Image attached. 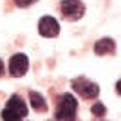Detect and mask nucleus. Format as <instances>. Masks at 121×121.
I'll list each match as a JSON object with an SVG mask.
<instances>
[{"label":"nucleus","mask_w":121,"mask_h":121,"mask_svg":"<svg viewBox=\"0 0 121 121\" xmlns=\"http://www.w3.org/2000/svg\"><path fill=\"white\" fill-rule=\"evenodd\" d=\"M27 69H29V60H27L25 54L18 52V54L11 56V60H9V72H11V76L20 78V76H24L25 72H27Z\"/></svg>","instance_id":"39448f33"},{"label":"nucleus","mask_w":121,"mask_h":121,"mask_svg":"<svg viewBox=\"0 0 121 121\" xmlns=\"http://www.w3.org/2000/svg\"><path fill=\"white\" fill-rule=\"evenodd\" d=\"M29 103H31V107H33L35 110H38V112H45V110H47L45 99H43L38 92H35V91L29 92Z\"/></svg>","instance_id":"6e6552de"},{"label":"nucleus","mask_w":121,"mask_h":121,"mask_svg":"<svg viewBox=\"0 0 121 121\" xmlns=\"http://www.w3.org/2000/svg\"><path fill=\"white\" fill-rule=\"evenodd\" d=\"M76 110H78V101L72 94H63L60 98V103L56 107V119H74L76 117Z\"/></svg>","instance_id":"f257e3e1"},{"label":"nucleus","mask_w":121,"mask_h":121,"mask_svg":"<svg viewBox=\"0 0 121 121\" xmlns=\"http://www.w3.org/2000/svg\"><path fill=\"white\" fill-rule=\"evenodd\" d=\"M35 2H36V0H15V4L20 5V7H27V5L35 4Z\"/></svg>","instance_id":"9d476101"},{"label":"nucleus","mask_w":121,"mask_h":121,"mask_svg":"<svg viewBox=\"0 0 121 121\" xmlns=\"http://www.w3.org/2000/svg\"><path fill=\"white\" fill-rule=\"evenodd\" d=\"M4 74V63H2V60H0V76Z\"/></svg>","instance_id":"f8f14e48"},{"label":"nucleus","mask_w":121,"mask_h":121,"mask_svg":"<svg viewBox=\"0 0 121 121\" xmlns=\"http://www.w3.org/2000/svg\"><path fill=\"white\" fill-rule=\"evenodd\" d=\"M94 52L98 56H105V54H114L116 52V43L112 38H101L96 42L94 45Z\"/></svg>","instance_id":"0eeeda50"},{"label":"nucleus","mask_w":121,"mask_h":121,"mask_svg":"<svg viewBox=\"0 0 121 121\" xmlns=\"http://www.w3.org/2000/svg\"><path fill=\"white\" fill-rule=\"evenodd\" d=\"M60 11L67 20H80L85 15V4L81 0H63L60 4Z\"/></svg>","instance_id":"20e7f679"},{"label":"nucleus","mask_w":121,"mask_h":121,"mask_svg":"<svg viewBox=\"0 0 121 121\" xmlns=\"http://www.w3.org/2000/svg\"><path fill=\"white\" fill-rule=\"evenodd\" d=\"M116 91H117V92H119V94H121V80H119V81H117V83H116Z\"/></svg>","instance_id":"9b49d317"},{"label":"nucleus","mask_w":121,"mask_h":121,"mask_svg":"<svg viewBox=\"0 0 121 121\" xmlns=\"http://www.w3.org/2000/svg\"><path fill=\"white\" fill-rule=\"evenodd\" d=\"M38 33L42 36H45V38H54L60 33V25H58V22L52 16H43L38 22Z\"/></svg>","instance_id":"423d86ee"},{"label":"nucleus","mask_w":121,"mask_h":121,"mask_svg":"<svg viewBox=\"0 0 121 121\" xmlns=\"http://www.w3.org/2000/svg\"><path fill=\"white\" fill-rule=\"evenodd\" d=\"M27 116V105H25V101L22 99L20 96H13L9 101H7V105H5L4 112H2V117L7 121L11 119H24Z\"/></svg>","instance_id":"f03ea898"},{"label":"nucleus","mask_w":121,"mask_h":121,"mask_svg":"<svg viewBox=\"0 0 121 121\" xmlns=\"http://www.w3.org/2000/svg\"><path fill=\"white\" fill-rule=\"evenodd\" d=\"M92 114H94L96 117H103L107 114L105 105H103V103H94V105H92Z\"/></svg>","instance_id":"1a4fd4ad"},{"label":"nucleus","mask_w":121,"mask_h":121,"mask_svg":"<svg viewBox=\"0 0 121 121\" xmlns=\"http://www.w3.org/2000/svg\"><path fill=\"white\" fill-rule=\"evenodd\" d=\"M72 89H74V91L78 92L81 98H87V99L98 98V94H99V87H98L94 81L83 78V76H80V78L72 80Z\"/></svg>","instance_id":"7ed1b4c3"}]
</instances>
